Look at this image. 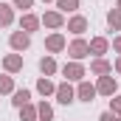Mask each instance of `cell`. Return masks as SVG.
Masks as SVG:
<instances>
[{"label":"cell","mask_w":121,"mask_h":121,"mask_svg":"<svg viewBox=\"0 0 121 121\" xmlns=\"http://www.w3.org/2000/svg\"><path fill=\"white\" fill-rule=\"evenodd\" d=\"M9 42H11V48H14V51H26V48L31 45V37L26 34V31H14Z\"/></svg>","instance_id":"6da1fadb"},{"label":"cell","mask_w":121,"mask_h":121,"mask_svg":"<svg viewBox=\"0 0 121 121\" xmlns=\"http://www.w3.org/2000/svg\"><path fill=\"white\" fill-rule=\"evenodd\" d=\"M68 54H70L73 59H85V56L90 54V48H87V42H85V39H76V42H70Z\"/></svg>","instance_id":"7a4b0ae2"},{"label":"cell","mask_w":121,"mask_h":121,"mask_svg":"<svg viewBox=\"0 0 121 121\" xmlns=\"http://www.w3.org/2000/svg\"><path fill=\"white\" fill-rule=\"evenodd\" d=\"M96 93H101V96H113V93H116V79H113V76H101L99 85H96Z\"/></svg>","instance_id":"3957f363"},{"label":"cell","mask_w":121,"mask_h":121,"mask_svg":"<svg viewBox=\"0 0 121 121\" xmlns=\"http://www.w3.org/2000/svg\"><path fill=\"white\" fill-rule=\"evenodd\" d=\"M62 73H65V79H73V82H76V79L85 76V68H82L79 62H68V65L62 68Z\"/></svg>","instance_id":"277c9868"},{"label":"cell","mask_w":121,"mask_h":121,"mask_svg":"<svg viewBox=\"0 0 121 121\" xmlns=\"http://www.w3.org/2000/svg\"><path fill=\"white\" fill-rule=\"evenodd\" d=\"M73 96H76V93H73L70 85H59V87H56V101H59V104H73Z\"/></svg>","instance_id":"5b68a950"},{"label":"cell","mask_w":121,"mask_h":121,"mask_svg":"<svg viewBox=\"0 0 121 121\" xmlns=\"http://www.w3.org/2000/svg\"><path fill=\"white\" fill-rule=\"evenodd\" d=\"M76 96H79L82 101H87V104H90L93 99H96V87H93L90 82H82V85H79V90H76Z\"/></svg>","instance_id":"8992f818"},{"label":"cell","mask_w":121,"mask_h":121,"mask_svg":"<svg viewBox=\"0 0 121 121\" xmlns=\"http://www.w3.org/2000/svg\"><path fill=\"white\" fill-rule=\"evenodd\" d=\"M45 48H48L51 54H56V51H62V48H65V37H62V34H51V37L45 39Z\"/></svg>","instance_id":"52a82bcc"},{"label":"cell","mask_w":121,"mask_h":121,"mask_svg":"<svg viewBox=\"0 0 121 121\" xmlns=\"http://www.w3.org/2000/svg\"><path fill=\"white\" fill-rule=\"evenodd\" d=\"M42 23H45L48 28H59V26H62V14H59V11H45Z\"/></svg>","instance_id":"ba28073f"},{"label":"cell","mask_w":121,"mask_h":121,"mask_svg":"<svg viewBox=\"0 0 121 121\" xmlns=\"http://www.w3.org/2000/svg\"><path fill=\"white\" fill-rule=\"evenodd\" d=\"M3 65H6V70H9V73H14V70H20V68H23V56H20V54H11V56H6Z\"/></svg>","instance_id":"9c48e42d"},{"label":"cell","mask_w":121,"mask_h":121,"mask_svg":"<svg viewBox=\"0 0 121 121\" xmlns=\"http://www.w3.org/2000/svg\"><path fill=\"white\" fill-rule=\"evenodd\" d=\"M87 48H90V54H104V51H107V39H104V37H96V39L87 42Z\"/></svg>","instance_id":"30bf717a"},{"label":"cell","mask_w":121,"mask_h":121,"mask_svg":"<svg viewBox=\"0 0 121 121\" xmlns=\"http://www.w3.org/2000/svg\"><path fill=\"white\" fill-rule=\"evenodd\" d=\"M37 90L42 93V96H51V93H56V87H54V82H51L48 76H42V79L37 82Z\"/></svg>","instance_id":"8fae6325"},{"label":"cell","mask_w":121,"mask_h":121,"mask_svg":"<svg viewBox=\"0 0 121 121\" xmlns=\"http://www.w3.org/2000/svg\"><path fill=\"white\" fill-rule=\"evenodd\" d=\"M68 31H73V34H82V31H87V20H85V17H73V20L68 23Z\"/></svg>","instance_id":"7c38bea8"},{"label":"cell","mask_w":121,"mask_h":121,"mask_svg":"<svg viewBox=\"0 0 121 121\" xmlns=\"http://www.w3.org/2000/svg\"><path fill=\"white\" fill-rule=\"evenodd\" d=\"M37 26H39V20H37L34 14H26V17L20 20V28L26 31V34H28V31H37Z\"/></svg>","instance_id":"4fadbf2b"},{"label":"cell","mask_w":121,"mask_h":121,"mask_svg":"<svg viewBox=\"0 0 121 121\" xmlns=\"http://www.w3.org/2000/svg\"><path fill=\"white\" fill-rule=\"evenodd\" d=\"M37 118H39V121H51V118H54V110H51V104H45V101H42V104L37 107Z\"/></svg>","instance_id":"5bb4252c"},{"label":"cell","mask_w":121,"mask_h":121,"mask_svg":"<svg viewBox=\"0 0 121 121\" xmlns=\"http://www.w3.org/2000/svg\"><path fill=\"white\" fill-rule=\"evenodd\" d=\"M39 70L45 76H51V73H56V62L51 59V56H45V59H39Z\"/></svg>","instance_id":"9a60e30c"},{"label":"cell","mask_w":121,"mask_h":121,"mask_svg":"<svg viewBox=\"0 0 121 121\" xmlns=\"http://www.w3.org/2000/svg\"><path fill=\"white\" fill-rule=\"evenodd\" d=\"M11 20H14V14H11V6L0 3V26H9Z\"/></svg>","instance_id":"2e32d148"},{"label":"cell","mask_w":121,"mask_h":121,"mask_svg":"<svg viewBox=\"0 0 121 121\" xmlns=\"http://www.w3.org/2000/svg\"><path fill=\"white\" fill-rule=\"evenodd\" d=\"M107 23H110V28L121 31V11H118V9H113V11L107 14Z\"/></svg>","instance_id":"e0dca14e"},{"label":"cell","mask_w":121,"mask_h":121,"mask_svg":"<svg viewBox=\"0 0 121 121\" xmlns=\"http://www.w3.org/2000/svg\"><path fill=\"white\" fill-rule=\"evenodd\" d=\"M90 70H93V73H99V76H104V73H110V65H107L104 59H96V62L90 65Z\"/></svg>","instance_id":"ac0fdd59"},{"label":"cell","mask_w":121,"mask_h":121,"mask_svg":"<svg viewBox=\"0 0 121 121\" xmlns=\"http://www.w3.org/2000/svg\"><path fill=\"white\" fill-rule=\"evenodd\" d=\"M28 99H31V93H28V90H17L11 101H14V107H23V104H28Z\"/></svg>","instance_id":"d6986e66"},{"label":"cell","mask_w":121,"mask_h":121,"mask_svg":"<svg viewBox=\"0 0 121 121\" xmlns=\"http://www.w3.org/2000/svg\"><path fill=\"white\" fill-rule=\"evenodd\" d=\"M20 116H23V121H34L37 118V110L28 107V104H23V107H20Z\"/></svg>","instance_id":"ffe728a7"},{"label":"cell","mask_w":121,"mask_h":121,"mask_svg":"<svg viewBox=\"0 0 121 121\" xmlns=\"http://www.w3.org/2000/svg\"><path fill=\"white\" fill-rule=\"evenodd\" d=\"M11 90H14L11 76H0V93H11Z\"/></svg>","instance_id":"44dd1931"},{"label":"cell","mask_w":121,"mask_h":121,"mask_svg":"<svg viewBox=\"0 0 121 121\" xmlns=\"http://www.w3.org/2000/svg\"><path fill=\"white\" fill-rule=\"evenodd\" d=\"M79 0H59V11H76Z\"/></svg>","instance_id":"7402d4cb"},{"label":"cell","mask_w":121,"mask_h":121,"mask_svg":"<svg viewBox=\"0 0 121 121\" xmlns=\"http://www.w3.org/2000/svg\"><path fill=\"white\" fill-rule=\"evenodd\" d=\"M14 6H17V9H23V11H28L31 6H34V0H14Z\"/></svg>","instance_id":"603a6c76"},{"label":"cell","mask_w":121,"mask_h":121,"mask_svg":"<svg viewBox=\"0 0 121 121\" xmlns=\"http://www.w3.org/2000/svg\"><path fill=\"white\" fill-rule=\"evenodd\" d=\"M110 101H113V113H118V116H121V99H116V96H113Z\"/></svg>","instance_id":"cb8c5ba5"},{"label":"cell","mask_w":121,"mask_h":121,"mask_svg":"<svg viewBox=\"0 0 121 121\" xmlns=\"http://www.w3.org/2000/svg\"><path fill=\"white\" fill-rule=\"evenodd\" d=\"M99 121H118V118H116L113 113H101V118H99Z\"/></svg>","instance_id":"d4e9b609"},{"label":"cell","mask_w":121,"mask_h":121,"mask_svg":"<svg viewBox=\"0 0 121 121\" xmlns=\"http://www.w3.org/2000/svg\"><path fill=\"white\" fill-rule=\"evenodd\" d=\"M113 48H116V51L121 54V37H116V39H113Z\"/></svg>","instance_id":"484cf974"},{"label":"cell","mask_w":121,"mask_h":121,"mask_svg":"<svg viewBox=\"0 0 121 121\" xmlns=\"http://www.w3.org/2000/svg\"><path fill=\"white\" fill-rule=\"evenodd\" d=\"M116 70H118V73H121V59H118V62H116Z\"/></svg>","instance_id":"4316f807"},{"label":"cell","mask_w":121,"mask_h":121,"mask_svg":"<svg viewBox=\"0 0 121 121\" xmlns=\"http://www.w3.org/2000/svg\"><path fill=\"white\" fill-rule=\"evenodd\" d=\"M118 11H121V0H118Z\"/></svg>","instance_id":"83f0119b"},{"label":"cell","mask_w":121,"mask_h":121,"mask_svg":"<svg viewBox=\"0 0 121 121\" xmlns=\"http://www.w3.org/2000/svg\"><path fill=\"white\" fill-rule=\"evenodd\" d=\"M45 3H48V0H45Z\"/></svg>","instance_id":"f1b7e54d"}]
</instances>
